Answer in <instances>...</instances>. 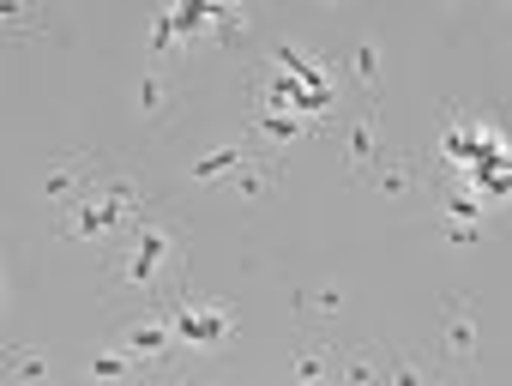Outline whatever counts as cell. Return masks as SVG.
I'll use <instances>...</instances> for the list:
<instances>
[{
  "instance_id": "6da1fadb",
  "label": "cell",
  "mask_w": 512,
  "mask_h": 386,
  "mask_svg": "<svg viewBox=\"0 0 512 386\" xmlns=\"http://www.w3.org/2000/svg\"><path fill=\"white\" fill-rule=\"evenodd\" d=\"M181 278V230L139 212L121 236H115V260H109V284L121 296H163V284Z\"/></svg>"
},
{
  "instance_id": "7a4b0ae2",
  "label": "cell",
  "mask_w": 512,
  "mask_h": 386,
  "mask_svg": "<svg viewBox=\"0 0 512 386\" xmlns=\"http://www.w3.org/2000/svg\"><path fill=\"white\" fill-rule=\"evenodd\" d=\"M139 212H145V200H139L133 175H97L79 200H67V212L55 218V236H67V242H115Z\"/></svg>"
},
{
  "instance_id": "3957f363",
  "label": "cell",
  "mask_w": 512,
  "mask_h": 386,
  "mask_svg": "<svg viewBox=\"0 0 512 386\" xmlns=\"http://www.w3.org/2000/svg\"><path fill=\"white\" fill-rule=\"evenodd\" d=\"M115 344H121L145 374H157V368L181 350V344H175V326H169L163 308H157V314H133V320H121V326H115Z\"/></svg>"
},
{
  "instance_id": "277c9868",
  "label": "cell",
  "mask_w": 512,
  "mask_h": 386,
  "mask_svg": "<svg viewBox=\"0 0 512 386\" xmlns=\"http://www.w3.org/2000/svg\"><path fill=\"white\" fill-rule=\"evenodd\" d=\"M169 326H175V344L181 350H223L235 338V314L229 308H199V302H175L169 308Z\"/></svg>"
},
{
  "instance_id": "5b68a950",
  "label": "cell",
  "mask_w": 512,
  "mask_h": 386,
  "mask_svg": "<svg viewBox=\"0 0 512 386\" xmlns=\"http://www.w3.org/2000/svg\"><path fill=\"white\" fill-rule=\"evenodd\" d=\"M97 175H103V163H97V157H61V163H49V169H43V193H49L55 206H67V200H79V193H85Z\"/></svg>"
},
{
  "instance_id": "8992f818",
  "label": "cell",
  "mask_w": 512,
  "mask_h": 386,
  "mask_svg": "<svg viewBox=\"0 0 512 386\" xmlns=\"http://www.w3.org/2000/svg\"><path fill=\"white\" fill-rule=\"evenodd\" d=\"M284 368H290V380H308V386H314V380H326V374H332V356H326V338H314V332H302Z\"/></svg>"
},
{
  "instance_id": "52a82bcc",
  "label": "cell",
  "mask_w": 512,
  "mask_h": 386,
  "mask_svg": "<svg viewBox=\"0 0 512 386\" xmlns=\"http://www.w3.org/2000/svg\"><path fill=\"white\" fill-rule=\"evenodd\" d=\"M440 344H446L452 362H470V356H476V320H470V308H464L458 296L446 302V338H440Z\"/></svg>"
},
{
  "instance_id": "ba28073f",
  "label": "cell",
  "mask_w": 512,
  "mask_h": 386,
  "mask_svg": "<svg viewBox=\"0 0 512 386\" xmlns=\"http://www.w3.org/2000/svg\"><path fill=\"white\" fill-rule=\"evenodd\" d=\"M374 157H380V151H374V109H368V115L344 133V163H350V181H362V175L374 169Z\"/></svg>"
},
{
  "instance_id": "9c48e42d",
  "label": "cell",
  "mask_w": 512,
  "mask_h": 386,
  "mask_svg": "<svg viewBox=\"0 0 512 386\" xmlns=\"http://www.w3.org/2000/svg\"><path fill=\"white\" fill-rule=\"evenodd\" d=\"M253 145H260V139H241V145H223V151L199 157V163H193L187 175H193V181H217V175H235V169H241V157H247Z\"/></svg>"
},
{
  "instance_id": "30bf717a",
  "label": "cell",
  "mask_w": 512,
  "mask_h": 386,
  "mask_svg": "<svg viewBox=\"0 0 512 386\" xmlns=\"http://www.w3.org/2000/svg\"><path fill=\"white\" fill-rule=\"evenodd\" d=\"M416 181H422V169H416L410 157H392V163H380V169H374V187L386 193V200H404Z\"/></svg>"
},
{
  "instance_id": "8fae6325",
  "label": "cell",
  "mask_w": 512,
  "mask_h": 386,
  "mask_svg": "<svg viewBox=\"0 0 512 386\" xmlns=\"http://www.w3.org/2000/svg\"><path fill=\"white\" fill-rule=\"evenodd\" d=\"M314 121L308 115H296V109H260V139H272V145H290L296 133H308Z\"/></svg>"
},
{
  "instance_id": "7c38bea8",
  "label": "cell",
  "mask_w": 512,
  "mask_h": 386,
  "mask_svg": "<svg viewBox=\"0 0 512 386\" xmlns=\"http://www.w3.org/2000/svg\"><path fill=\"white\" fill-rule=\"evenodd\" d=\"M85 374H91V380H133V374H139V362L115 344V350H97V356L85 362Z\"/></svg>"
},
{
  "instance_id": "4fadbf2b",
  "label": "cell",
  "mask_w": 512,
  "mask_h": 386,
  "mask_svg": "<svg viewBox=\"0 0 512 386\" xmlns=\"http://www.w3.org/2000/svg\"><path fill=\"white\" fill-rule=\"evenodd\" d=\"M0 19H7V37L13 43L25 31H43V7H37V0H0Z\"/></svg>"
},
{
  "instance_id": "5bb4252c",
  "label": "cell",
  "mask_w": 512,
  "mask_h": 386,
  "mask_svg": "<svg viewBox=\"0 0 512 386\" xmlns=\"http://www.w3.org/2000/svg\"><path fill=\"white\" fill-rule=\"evenodd\" d=\"M272 175H278V163H247V169H235V193L241 200H266Z\"/></svg>"
},
{
  "instance_id": "9a60e30c",
  "label": "cell",
  "mask_w": 512,
  "mask_h": 386,
  "mask_svg": "<svg viewBox=\"0 0 512 386\" xmlns=\"http://www.w3.org/2000/svg\"><path fill=\"white\" fill-rule=\"evenodd\" d=\"M163 109H169V91H163V73H145V79H139V115H145V121H157Z\"/></svg>"
},
{
  "instance_id": "2e32d148",
  "label": "cell",
  "mask_w": 512,
  "mask_h": 386,
  "mask_svg": "<svg viewBox=\"0 0 512 386\" xmlns=\"http://www.w3.org/2000/svg\"><path fill=\"white\" fill-rule=\"evenodd\" d=\"M338 308H344V290H332V284L320 296H302V314H314V320H332Z\"/></svg>"
},
{
  "instance_id": "e0dca14e",
  "label": "cell",
  "mask_w": 512,
  "mask_h": 386,
  "mask_svg": "<svg viewBox=\"0 0 512 386\" xmlns=\"http://www.w3.org/2000/svg\"><path fill=\"white\" fill-rule=\"evenodd\" d=\"M356 73H362V85H368V97H374V79H380V49H374V43H356Z\"/></svg>"
},
{
  "instance_id": "ac0fdd59",
  "label": "cell",
  "mask_w": 512,
  "mask_h": 386,
  "mask_svg": "<svg viewBox=\"0 0 512 386\" xmlns=\"http://www.w3.org/2000/svg\"><path fill=\"white\" fill-rule=\"evenodd\" d=\"M13 374L19 380H49V356L43 350H25V356H13Z\"/></svg>"
},
{
  "instance_id": "d6986e66",
  "label": "cell",
  "mask_w": 512,
  "mask_h": 386,
  "mask_svg": "<svg viewBox=\"0 0 512 386\" xmlns=\"http://www.w3.org/2000/svg\"><path fill=\"white\" fill-rule=\"evenodd\" d=\"M386 380H398V386H410V380H428V362H422V356H398V362L386 368Z\"/></svg>"
},
{
  "instance_id": "ffe728a7",
  "label": "cell",
  "mask_w": 512,
  "mask_h": 386,
  "mask_svg": "<svg viewBox=\"0 0 512 386\" xmlns=\"http://www.w3.org/2000/svg\"><path fill=\"white\" fill-rule=\"evenodd\" d=\"M446 212H452L458 224H476V218H482V200H470V193H446Z\"/></svg>"
},
{
  "instance_id": "44dd1931",
  "label": "cell",
  "mask_w": 512,
  "mask_h": 386,
  "mask_svg": "<svg viewBox=\"0 0 512 386\" xmlns=\"http://www.w3.org/2000/svg\"><path fill=\"white\" fill-rule=\"evenodd\" d=\"M344 380H380V362H374L368 350H356V356L344 362Z\"/></svg>"
},
{
  "instance_id": "7402d4cb",
  "label": "cell",
  "mask_w": 512,
  "mask_h": 386,
  "mask_svg": "<svg viewBox=\"0 0 512 386\" xmlns=\"http://www.w3.org/2000/svg\"><path fill=\"white\" fill-rule=\"evenodd\" d=\"M506 7H512V0H506Z\"/></svg>"
},
{
  "instance_id": "603a6c76",
  "label": "cell",
  "mask_w": 512,
  "mask_h": 386,
  "mask_svg": "<svg viewBox=\"0 0 512 386\" xmlns=\"http://www.w3.org/2000/svg\"><path fill=\"white\" fill-rule=\"evenodd\" d=\"M326 7H332V0H326Z\"/></svg>"
}]
</instances>
